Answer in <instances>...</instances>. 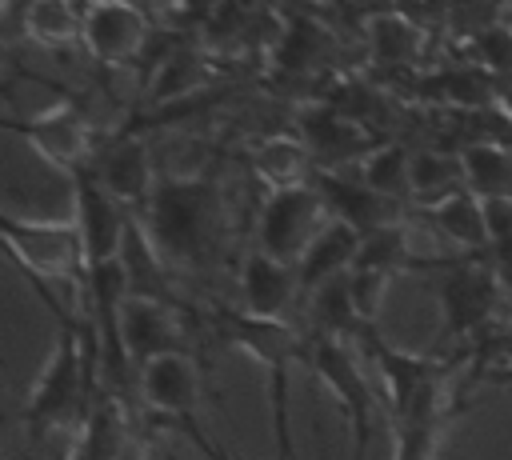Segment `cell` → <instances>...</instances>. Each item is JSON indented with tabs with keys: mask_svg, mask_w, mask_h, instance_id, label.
Listing matches in <instances>:
<instances>
[{
	"mask_svg": "<svg viewBox=\"0 0 512 460\" xmlns=\"http://www.w3.org/2000/svg\"><path fill=\"white\" fill-rule=\"evenodd\" d=\"M152 212V244L172 256V260H200L208 252L212 240V224H216V204H212V188L196 184V180H180V184H160L148 200Z\"/></svg>",
	"mask_w": 512,
	"mask_h": 460,
	"instance_id": "obj_4",
	"label": "cell"
},
{
	"mask_svg": "<svg viewBox=\"0 0 512 460\" xmlns=\"http://www.w3.org/2000/svg\"><path fill=\"white\" fill-rule=\"evenodd\" d=\"M136 388H140L144 404L160 416H172V420L196 416L200 380H196V364L188 352H164V356L148 360L136 376Z\"/></svg>",
	"mask_w": 512,
	"mask_h": 460,
	"instance_id": "obj_13",
	"label": "cell"
},
{
	"mask_svg": "<svg viewBox=\"0 0 512 460\" xmlns=\"http://www.w3.org/2000/svg\"><path fill=\"white\" fill-rule=\"evenodd\" d=\"M436 300L444 312V336L460 340V336L488 324V316L500 300V280L488 268H452L440 280Z\"/></svg>",
	"mask_w": 512,
	"mask_h": 460,
	"instance_id": "obj_10",
	"label": "cell"
},
{
	"mask_svg": "<svg viewBox=\"0 0 512 460\" xmlns=\"http://www.w3.org/2000/svg\"><path fill=\"white\" fill-rule=\"evenodd\" d=\"M460 188H468V184H464V164H460V156L432 152V148L412 152V196H416L420 204L432 208L436 200H444V196H452V192H460Z\"/></svg>",
	"mask_w": 512,
	"mask_h": 460,
	"instance_id": "obj_23",
	"label": "cell"
},
{
	"mask_svg": "<svg viewBox=\"0 0 512 460\" xmlns=\"http://www.w3.org/2000/svg\"><path fill=\"white\" fill-rule=\"evenodd\" d=\"M312 152L300 136H272L256 148L252 156V168L256 176L272 188V192H284V188H300V184H312L308 172H312Z\"/></svg>",
	"mask_w": 512,
	"mask_h": 460,
	"instance_id": "obj_19",
	"label": "cell"
},
{
	"mask_svg": "<svg viewBox=\"0 0 512 460\" xmlns=\"http://www.w3.org/2000/svg\"><path fill=\"white\" fill-rule=\"evenodd\" d=\"M360 180L368 188H376L388 200H408L412 196V152L400 144H376L360 164H356Z\"/></svg>",
	"mask_w": 512,
	"mask_h": 460,
	"instance_id": "obj_21",
	"label": "cell"
},
{
	"mask_svg": "<svg viewBox=\"0 0 512 460\" xmlns=\"http://www.w3.org/2000/svg\"><path fill=\"white\" fill-rule=\"evenodd\" d=\"M428 216H432V224H436L452 244H460V248H468V252L492 248L488 216H484V200H480L476 192L460 188V192L436 200V204L428 208Z\"/></svg>",
	"mask_w": 512,
	"mask_h": 460,
	"instance_id": "obj_18",
	"label": "cell"
},
{
	"mask_svg": "<svg viewBox=\"0 0 512 460\" xmlns=\"http://www.w3.org/2000/svg\"><path fill=\"white\" fill-rule=\"evenodd\" d=\"M176 428H184V432H188V436H192V440H196V444H200V448H204V452H208L212 460H228V452H220V448H216V444H212V440H208V436L200 432L196 416H188V420H176Z\"/></svg>",
	"mask_w": 512,
	"mask_h": 460,
	"instance_id": "obj_30",
	"label": "cell"
},
{
	"mask_svg": "<svg viewBox=\"0 0 512 460\" xmlns=\"http://www.w3.org/2000/svg\"><path fill=\"white\" fill-rule=\"evenodd\" d=\"M240 296H244V312L284 320L288 304L300 296V276H296V268L252 248L240 264Z\"/></svg>",
	"mask_w": 512,
	"mask_h": 460,
	"instance_id": "obj_15",
	"label": "cell"
},
{
	"mask_svg": "<svg viewBox=\"0 0 512 460\" xmlns=\"http://www.w3.org/2000/svg\"><path fill=\"white\" fill-rule=\"evenodd\" d=\"M464 184L480 200H512V152L492 140H472L460 152Z\"/></svg>",
	"mask_w": 512,
	"mask_h": 460,
	"instance_id": "obj_20",
	"label": "cell"
},
{
	"mask_svg": "<svg viewBox=\"0 0 512 460\" xmlns=\"http://www.w3.org/2000/svg\"><path fill=\"white\" fill-rule=\"evenodd\" d=\"M80 240H84V256H88V272L100 264L120 260L124 248V232H128V212L124 204L88 172L76 176V220Z\"/></svg>",
	"mask_w": 512,
	"mask_h": 460,
	"instance_id": "obj_8",
	"label": "cell"
},
{
	"mask_svg": "<svg viewBox=\"0 0 512 460\" xmlns=\"http://www.w3.org/2000/svg\"><path fill=\"white\" fill-rule=\"evenodd\" d=\"M24 32L44 48L72 44L76 36H84V8H76L72 0H28Z\"/></svg>",
	"mask_w": 512,
	"mask_h": 460,
	"instance_id": "obj_22",
	"label": "cell"
},
{
	"mask_svg": "<svg viewBox=\"0 0 512 460\" xmlns=\"http://www.w3.org/2000/svg\"><path fill=\"white\" fill-rule=\"evenodd\" d=\"M420 264L408 248V236L400 224H384L368 236H360V252H356V264L352 268H372V272H400V268H412Z\"/></svg>",
	"mask_w": 512,
	"mask_h": 460,
	"instance_id": "obj_25",
	"label": "cell"
},
{
	"mask_svg": "<svg viewBox=\"0 0 512 460\" xmlns=\"http://www.w3.org/2000/svg\"><path fill=\"white\" fill-rule=\"evenodd\" d=\"M496 112L512 124V88H500V92H496Z\"/></svg>",
	"mask_w": 512,
	"mask_h": 460,
	"instance_id": "obj_31",
	"label": "cell"
},
{
	"mask_svg": "<svg viewBox=\"0 0 512 460\" xmlns=\"http://www.w3.org/2000/svg\"><path fill=\"white\" fill-rule=\"evenodd\" d=\"M316 376L328 384V392L340 400L344 424H348V440H352V460H368V444H372V412H376V396L360 372V364L352 360V352L336 340V336H316L308 344L304 356Z\"/></svg>",
	"mask_w": 512,
	"mask_h": 460,
	"instance_id": "obj_6",
	"label": "cell"
},
{
	"mask_svg": "<svg viewBox=\"0 0 512 460\" xmlns=\"http://www.w3.org/2000/svg\"><path fill=\"white\" fill-rule=\"evenodd\" d=\"M128 4H136V8H140V12H144V16H148V8H156V4H160V0H128Z\"/></svg>",
	"mask_w": 512,
	"mask_h": 460,
	"instance_id": "obj_33",
	"label": "cell"
},
{
	"mask_svg": "<svg viewBox=\"0 0 512 460\" xmlns=\"http://www.w3.org/2000/svg\"><path fill=\"white\" fill-rule=\"evenodd\" d=\"M96 180L128 208H148V200H152V192H156V184H152V156H148V148L140 144V140H120V144H112L104 156H100V164H96Z\"/></svg>",
	"mask_w": 512,
	"mask_h": 460,
	"instance_id": "obj_16",
	"label": "cell"
},
{
	"mask_svg": "<svg viewBox=\"0 0 512 460\" xmlns=\"http://www.w3.org/2000/svg\"><path fill=\"white\" fill-rule=\"evenodd\" d=\"M92 368L100 372L96 328L88 320L80 328L76 324H64L56 332L52 356L44 360L40 380L28 392V404H24V428H28V436L52 432V428L68 424L76 412H84V396L92 392Z\"/></svg>",
	"mask_w": 512,
	"mask_h": 460,
	"instance_id": "obj_1",
	"label": "cell"
},
{
	"mask_svg": "<svg viewBox=\"0 0 512 460\" xmlns=\"http://www.w3.org/2000/svg\"><path fill=\"white\" fill-rule=\"evenodd\" d=\"M0 232H4V248L8 256L28 272V280L36 284V292L44 296V304L52 308L56 324H72V316L60 308V300L48 292V280L56 284H72L84 296L88 284V256H84V240L80 228L68 220H20L12 212L0 216Z\"/></svg>",
	"mask_w": 512,
	"mask_h": 460,
	"instance_id": "obj_2",
	"label": "cell"
},
{
	"mask_svg": "<svg viewBox=\"0 0 512 460\" xmlns=\"http://www.w3.org/2000/svg\"><path fill=\"white\" fill-rule=\"evenodd\" d=\"M8 128H16L60 172L80 176L84 164L92 160V124L72 104H56L48 112H36L32 120H12Z\"/></svg>",
	"mask_w": 512,
	"mask_h": 460,
	"instance_id": "obj_7",
	"label": "cell"
},
{
	"mask_svg": "<svg viewBox=\"0 0 512 460\" xmlns=\"http://www.w3.org/2000/svg\"><path fill=\"white\" fill-rule=\"evenodd\" d=\"M200 84V60L188 52V48H180V52H172L164 64H160V72H156V100H172V96H180V92H192Z\"/></svg>",
	"mask_w": 512,
	"mask_h": 460,
	"instance_id": "obj_27",
	"label": "cell"
},
{
	"mask_svg": "<svg viewBox=\"0 0 512 460\" xmlns=\"http://www.w3.org/2000/svg\"><path fill=\"white\" fill-rule=\"evenodd\" d=\"M116 460H144V452H140V444H136V440H128V444L120 448V456H116Z\"/></svg>",
	"mask_w": 512,
	"mask_h": 460,
	"instance_id": "obj_32",
	"label": "cell"
},
{
	"mask_svg": "<svg viewBox=\"0 0 512 460\" xmlns=\"http://www.w3.org/2000/svg\"><path fill=\"white\" fill-rule=\"evenodd\" d=\"M120 332H124V348H128L136 368H144L148 360H156L164 352H188L184 332L176 324V312L164 300L128 296L120 308Z\"/></svg>",
	"mask_w": 512,
	"mask_h": 460,
	"instance_id": "obj_12",
	"label": "cell"
},
{
	"mask_svg": "<svg viewBox=\"0 0 512 460\" xmlns=\"http://www.w3.org/2000/svg\"><path fill=\"white\" fill-rule=\"evenodd\" d=\"M312 188H316L320 200L328 204L332 220L352 224L360 236H368V232H376V228H384V224H400V220H396V208H400V204L388 200V196H380L376 188H368V184L360 180V172H356V180H352V176H340L336 168H316Z\"/></svg>",
	"mask_w": 512,
	"mask_h": 460,
	"instance_id": "obj_11",
	"label": "cell"
},
{
	"mask_svg": "<svg viewBox=\"0 0 512 460\" xmlns=\"http://www.w3.org/2000/svg\"><path fill=\"white\" fill-rule=\"evenodd\" d=\"M476 56L488 80H500V88H512V28L488 24L476 32Z\"/></svg>",
	"mask_w": 512,
	"mask_h": 460,
	"instance_id": "obj_26",
	"label": "cell"
},
{
	"mask_svg": "<svg viewBox=\"0 0 512 460\" xmlns=\"http://www.w3.org/2000/svg\"><path fill=\"white\" fill-rule=\"evenodd\" d=\"M356 252H360V232L344 220H328V228L312 240V248L304 252V260L296 264V276H300V292H316L320 284L352 272L356 264Z\"/></svg>",
	"mask_w": 512,
	"mask_h": 460,
	"instance_id": "obj_17",
	"label": "cell"
},
{
	"mask_svg": "<svg viewBox=\"0 0 512 460\" xmlns=\"http://www.w3.org/2000/svg\"><path fill=\"white\" fill-rule=\"evenodd\" d=\"M368 44H372V56L384 64H412L424 48V32L400 20L396 12H380L368 20Z\"/></svg>",
	"mask_w": 512,
	"mask_h": 460,
	"instance_id": "obj_24",
	"label": "cell"
},
{
	"mask_svg": "<svg viewBox=\"0 0 512 460\" xmlns=\"http://www.w3.org/2000/svg\"><path fill=\"white\" fill-rule=\"evenodd\" d=\"M300 140L308 144V152H312V160L320 168H340L348 160L360 164L372 152L368 132L356 124V116H348L340 108H328V104L324 108H308L300 116Z\"/></svg>",
	"mask_w": 512,
	"mask_h": 460,
	"instance_id": "obj_14",
	"label": "cell"
},
{
	"mask_svg": "<svg viewBox=\"0 0 512 460\" xmlns=\"http://www.w3.org/2000/svg\"><path fill=\"white\" fill-rule=\"evenodd\" d=\"M328 220H332V212H328V204L320 200V192L312 184L268 192L264 212H260L256 248L268 252L272 260L296 268L304 260V252L312 248V240L328 228Z\"/></svg>",
	"mask_w": 512,
	"mask_h": 460,
	"instance_id": "obj_5",
	"label": "cell"
},
{
	"mask_svg": "<svg viewBox=\"0 0 512 460\" xmlns=\"http://www.w3.org/2000/svg\"><path fill=\"white\" fill-rule=\"evenodd\" d=\"M388 12H396L400 20H408L412 28H420L428 36L448 20L452 4L448 0H388Z\"/></svg>",
	"mask_w": 512,
	"mask_h": 460,
	"instance_id": "obj_29",
	"label": "cell"
},
{
	"mask_svg": "<svg viewBox=\"0 0 512 460\" xmlns=\"http://www.w3.org/2000/svg\"><path fill=\"white\" fill-rule=\"evenodd\" d=\"M224 328H228V340L240 352H248L256 364L268 368L276 460H296V448H292V436H288V368H292V360L308 356V348H300V336L288 328V320H272V316L228 312Z\"/></svg>",
	"mask_w": 512,
	"mask_h": 460,
	"instance_id": "obj_3",
	"label": "cell"
},
{
	"mask_svg": "<svg viewBox=\"0 0 512 460\" xmlns=\"http://www.w3.org/2000/svg\"><path fill=\"white\" fill-rule=\"evenodd\" d=\"M148 40V16L128 0H88L84 4V44L96 60L124 64Z\"/></svg>",
	"mask_w": 512,
	"mask_h": 460,
	"instance_id": "obj_9",
	"label": "cell"
},
{
	"mask_svg": "<svg viewBox=\"0 0 512 460\" xmlns=\"http://www.w3.org/2000/svg\"><path fill=\"white\" fill-rule=\"evenodd\" d=\"M348 288H352V308L356 320L368 328L384 304V288H388V272H372V268H352L348 272Z\"/></svg>",
	"mask_w": 512,
	"mask_h": 460,
	"instance_id": "obj_28",
	"label": "cell"
}]
</instances>
